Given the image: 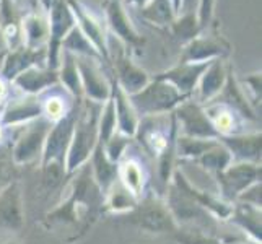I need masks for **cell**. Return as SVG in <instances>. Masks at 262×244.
Masks as SVG:
<instances>
[{
	"instance_id": "6da1fadb",
	"label": "cell",
	"mask_w": 262,
	"mask_h": 244,
	"mask_svg": "<svg viewBox=\"0 0 262 244\" xmlns=\"http://www.w3.org/2000/svg\"><path fill=\"white\" fill-rule=\"evenodd\" d=\"M69 192L62 202L44 218L48 230L57 227H74L75 234L70 242L80 239L90 231L101 212H104V195L95 183L92 168L86 163L74 174H70Z\"/></svg>"
},
{
	"instance_id": "7a4b0ae2",
	"label": "cell",
	"mask_w": 262,
	"mask_h": 244,
	"mask_svg": "<svg viewBox=\"0 0 262 244\" xmlns=\"http://www.w3.org/2000/svg\"><path fill=\"white\" fill-rule=\"evenodd\" d=\"M103 104L93 103L90 99H82L80 111L75 122L74 135L66 158V171L67 176L74 174L77 169L86 165L90 157L98 143V121L101 114Z\"/></svg>"
},
{
	"instance_id": "3957f363",
	"label": "cell",
	"mask_w": 262,
	"mask_h": 244,
	"mask_svg": "<svg viewBox=\"0 0 262 244\" xmlns=\"http://www.w3.org/2000/svg\"><path fill=\"white\" fill-rule=\"evenodd\" d=\"M127 96L139 117L173 113L181 103L189 99L181 95L171 83L158 78L150 80L148 85L143 86L140 92Z\"/></svg>"
},
{
	"instance_id": "277c9868",
	"label": "cell",
	"mask_w": 262,
	"mask_h": 244,
	"mask_svg": "<svg viewBox=\"0 0 262 244\" xmlns=\"http://www.w3.org/2000/svg\"><path fill=\"white\" fill-rule=\"evenodd\" d=\"M80 103L82 99H75L74 104H72L70 111L62 117L60 121L54 122L49 129V134L46 137V143H44L42 148V155L39 165H59L66 168V158H67V151L72 142V135H74L75 129V122L78 117L80 111Z\"/></svg>"
},
{
	"instance_id": "5b68a950",
	"label": "cell",
	"mask_w": 262,
	"mask_h": 244,
	"mask_svg": "<svg viewBox=\"0 0 262 244\" xmlns=\"http://www.w3.org/2000/svg\"><path fill=\"white\" fill-rule=\"evenodd\" d=\"M129 221L150 233H176L178 225L166 204L155 197H142L137 207L129 212Z\"/></svg>"
},
{
	"instance_id": "8992f818",
	"label": "cell",
	"mask_w": 262,
	"mask_h": 244,
	"mask_svg": "<svg viewBox=\"0 0 262 244\" xmlns=\"http://www.w3.org/2000/svg\"><path fill=\"white\" fill-rule=\"evenodd\" d=\"M215 176L220 189V198L233 204L243 191L260 181V166L257 163L233 161L227 169Z\"/></svg>"
},
{
	"instance_id": "52a82bcc",
	"label": "cell",
	"mask_w": 262,
	"mask_h": 244,
	"mask_svg": "<svg viewBox=\"0 0 262 244\" xmlns=\"http://www.w3.org/2000/svg\"><path fill=\"white\" fill-rule=\"evenodd\" d=\"M51 122L44 117H39L30 124H26L21 135L16 139L12 148V158L16 166L31 165L34 161H41L42 148L51 129Z\"/></svg>"
},
{
	"instance_id": "ba28073f",
	"label": "cell",
	"mask_w": 262,
	"mask_h": 244,
	"mask_svg": "<svg viewBox=\"0 0 262 244\" xmlns=\"http://www.w3.org/2000/svg\"><path fill=\"white\" fill-rule=\"evenodd\" d=\"M49 21V39H48V60L46 67L57 70L59 69V56H60V42L66 34L77 25L66 0H56L54 5L48 10Z\"/></svg>"
},
{
	"instance_id": "9c48e42d",
	"label": "cell",
	"mask_w": 262,
	"mask_h": 244,
	"mask_svg": "<svg viewBox=\"0 0 262 244\" xmlns=\"http://www.w3.org/2000/svg\"><path fill=\"white\" fill-rule=\"evenodd\" d=\"M178 130H181V135L192 139H204V140H216L219 134L213 129L210 119L207 117L205 109L202 104H199L195 99L189 98L181 103L173 111Z\"/></svg>"
},
{
	"instance_id": "30bf717a",
	"label": "cell",
	"mask_w": 262,
	"mask_h": 244,
	"mask_svg": "<svg viewBox=\"0 0 262 244\" xmlns=\"http://www.w3.org/2000/svg\"><path fill=\"white\" fill-rule=\"evenodd\" d=\"M77 69L82 81L83 98L93 103L104 104L111 98V78H107L101 67V60L75 56Z\"/></svg>"
},
{
	"instance_id": "8fae6325",
	"label": "cell",
	"mask_w": 262,
	"mask_h": 244,
	"mask_svg": "<svg viewBox=\"0 0 262 244\" xmlns=\"http://www.w3.org/2000/svg\"><path fill=\"white\" fill-rule=\"evenodd\" d=\"M231 52V44L219 33L199 34L184 44L179 62H210L215 59H227Z\"/></svg>"
},
{
	"instance_id": "7c38bea8",
	"label": "cell",
	"mask_w": 262,
	"mask_h": 244,
	"mask_svg": "<svg viewBox=\"0 0 262 244\" xmlns=\"http://www.w3.org/2000/svg\"><path fill=\"white\" fill-rule=\"evenodd\" d=\"M166 207L178 227L186 223H195L199 227L209 228L213 225V218L209 212L197 205L191 197L178 191L171 183L166 187Z\"/></svg>"
},
{
	"instance_id": "4fadbf2b",
	"label": "cell",
	"mask_w": 262,
	"mask_h": 244,
	"mask_svg": "<svg viewBox=\"0 0 262 244\" xmlns=\"http://www.w3.org/2000/svg\"><path fill=\"white\" fill-rule=\"evenodd\" d=\"M103 7H104L106 23L113 31V34H116V38L124 46L132 49H142L143 44H145V39L135 30L130 16L127 10H125L124 0H106Z\"/></svg>"
},
{
	"instance_id": "5bb4252c",
	"label": "cell",
	"mask_w": 262,
	"mask_h": 244,
	"mask_svg": "<svg viewBox=\"0 0 262 244\" xmlns=\"http://www.w3.org/2000/svg\"><path fill=\"white\" fill-rule=\"evenodd\" d=\"M25 227L23 192L18 181L0 191V233H18Z\"/></svg>"
},
{
	"instance_id": "9a60e30c",
	"label": "cell",
	"mask_w": 262,
	"mask_h": 244,
	"mask_svg": "<svg viewBox=\"0 0 262 244\" xmlns=\"http://www.w3.org/2000/svg\"><path fill=\"white\" fill-rule=\"evenodd\" d=\"M171 184H173L178 191L186 194L187 197H191L197 205H201L204 210H207L212 216H215V218H219V220H228L230 218L231 210H233V204L225 202L223 198L215 197L210 192L202 191V189H197L191 181L186 178V174L181 169L173 171Z\"/></svg>"
},
{
	"instance_id": "2e32d148",
	"label": "cell",
	"mask_w": 262,
	"mask_h": 244,
	"mask_svg": "<svg viewBox=\"0 0 262 244\" xmlns=\"http://www.w3.org/2000/svg\"><path fill=\"white\" fill-rule=\"evenodd\" d=\"M110 62L113 64V78L119 88L125 95H134L140 92L143 86L148 85L151 80L142 67H139L135 62L125 54L124 48H119L116 56H110Z\"/></svg>"
},
{
	"instance_id": "e0dca14e",
	"label": "cell",
	"mask_w": 262,
	"mask_h": 244,
	"mask_svg": "<svg viewBox=\"0 0 262 244\" xmlns=\"http://www.w3.org/2000/svg\"><path fill=\"white\" fill-rule=\"evenodd\" d=\"M66 2L72 10V15L75 18L78 30L90 39V42H92L95 49L99 52V56L103 57V60L110 64V41H107L104 25L99 20H96V18L88 12V8L83 4H80L78 0H66Z\"/></svg>"
},
{
	"instance_id": "ac0fdd59",
	"label": "cell",
	"mask_w": 262,
	"mask_h": 244,
	"mask_svg": "<svg viewBox=\"0 0 262 244\" xmlns=\"http://www.w3.org/2000/svg\"><path fill=\"white\" fill-rule=\"evenodd\" d=\"M48 60V48H28V46H20L16 49L7 51L4 57L2 70H0V77L7 80L8 83H12V80L20 75L23 70L30 67H44Z\"/></svg>"
},
{
	"instance_id": "d6986e66",
	"label": "cell",
	"mask_w": 262,
	"mask_h": 244,
	"mask_svg": "<svg viewBox=\"0 0 262 244\" xmlns=\"http://www.w3.org/2000/svg\"><path fill=\"white\" fill-rule=\"evenodd\" d=\"M210 62H186V64L178 62V65L161 72V74L155 75V78L168 81L181 95H184L186 98H192L199 80H201Z\"/></svg>"
},
{
	"instance_id": "ffe728a7",
	"label": "cell",
	"mask_w": 262,
	"mask_h": 244,
	"mask_svg": "<svg viewBox=\"0 0 262 244\" xmlns=\"http://www.w3.org/2000/svg\"><path fill=\"white\" fill-rule=\"evenodd\" d=\"M212 101L222 103L225 106L231 107V109L245 121H257L259 119L254 107H252V104L248 101L245 88H243V85L239 83V80L234 77V70L231 65H228L227 81H225L222 92L216 95Z\"/></svg>"
},
{
	"instance_id": "44dd1931",
	"label": "cell",
	"mask_w": 262,
	"mask_h": 244,
	"mask_svg": "<svg viewBox=\"0 0 262 244\" xmlns=\"http://www.w3.org/2000/svg\"><path fill=\"white\" fill-rule=\"evenodd\" d=\"M21 95L28 96H39L46 93L48 90L59 86V74L57 70L44 67H30L23 70L20 75H16L12 83Z\"/></svg>"
},
{
	"instance_id": "7402d4cb",
	"label": "cell",
	"mask_w": 262,
	"mask_h": 244,
	"mask_svg": "<svg viewBox=\"0 0 262 244\" xmlns=\"http://www.w3.org/2000/svg\"><path fill=\"white\" fill-rule=\"evenodd\" d=\"M42 117L41 99L39 96H28L23 95L21 98L10 99L7 103L5 109L0 114V124L5 129L18 127V125H26L36 119Z\"/></svg>"
},
{
	"instance_id": "603a6c76",
	"label": "cell",
	"mask_w": 262,
	"mask_h": 244,
	"mask_svg": "<svg viewBox=\"0 0 262 244\" xmlns=\"http://www.w3.org/2000/svg\"><path fill=\"white\" fill-rule=\"evenodd\" d=\"M260 132L254 134H234V135H225V137H219L222 145L231 153L233 161H246V163H257L260 161V148H262V140H260Z\"/></svg>"
},
{
	"instance_id": "cb8c5ba5",
	"label": "cell",
	"mask_w": 262,
	"mask_h": 244,
	"mask_svg": "<svg viewBox=\"0 0 262 244\" xmlns=\"http://www.w3.org/2000/svg\"><path fill=\"white\" fill-rule=\"evenodd\" d=\"M117 181L137 201L145 197V184H147L145 168H143L140 158L129 155V151H125V155L117 163Z\"/></svg>"
},
{
	"instance_id": "d4e9b609",
	"label": "cell",
	"mask_w": 262,
	"mask_h": 244,
	"mask_svg": "<svg viewBox=\"0 0 262 244\" xmlns=\"http://www.w3.org/2000/svg\"><path fill=\"white\" fill-rule=\"evenodd\" d=\"M111 98L116 111V132L134 139L140 117L135 113L129 96L119 88V85L116 83V80L113 77H111Z\"/></svg>"
},
{
	"instance_id": "484cf974",
	"label": "cell",
	"mask_w": 262,
	"mask_h": 244,
	"mask_svg": "<svg viewBox=\"0 0 262 244\" xmlns=\"http://www.w3.org/2000/svg\"><path fill=\"white\" fill-rule=\"evenodd\" d=\"M227 74H228V65L225 64V59L212 60L195 86L197 90L195 101L202 106L210 103L222 92L225 81H227Z\"/></svg>"
},
{
	"instance_id": "4316f807",
	"label": "cell",
	"mask_w": 262,
	"mask_h": 244,
	"mask_svg": "<svg viewBox=\"0 0 262 244\" xmlns=\"http://www.w3.org/2000/svg\"><path fill=\"white\" fill-rule=\"evenodd\" d=\"M16 0H0V33L8 51L23 46L21 18L15 5Z\"/></svg>"
},
{
	"instance_id": "83f0119b",
	"label": "cell",
	"mask_w": 262,
	"mask_h": 244,
	"mask_svg": "<svg viewBox=\"0 0 262 244\" xmlns=\"http://www.w3.org/2000/svg\"><path fill=\"white\" fill-rule=\"evenodd\" d=\"M21 34L23 44L28 48H42L49 39V21L48 15L41 8L30 10L21 18Z\"/></svg>"
},
{
	"instance_id": "f1b7e54d",
	"label": "cell",
	"mask_w": 262,
	"mask_h": 244,
	"mask_svg": "<svg viewBox=\"0 0 262 244\" xmlns=\"http://www.w3.org/2000/svg\"><path fill=\"white\" fill-rule=\"evenodd\" d=\"M204 109H205L207 117L210 119L213 129L219 134V137L243 134V121L245 119H241L231 107L225 106L222 103H216V101H210L204 104Z\"/></svg>"
},
{
	"instance_id": "f546056e",
	"label": "cell",
	"mask_w": 262,
	"mask_h": 244,
	"mask_svg": "<svg viewBox=\"0 0 262 244\" xmlns=\"http://www.w3.org/2000/svg\"><path fill=\"white\" fill-rule=\"evenodd\" d=\"M88 165L92 168V174L98 187L101 189L103 195L110 191V187L117 181V163L107 160L104 147L101 143H96V147L88 160Z\"/></svg>"
},
{
	"instance_id": "4dcf8cb0",
	"label": "cell",
	"mask_w": 262,
	"mask_h": 244,
	"mask_svg": "<svg viewBox=\"0 0 262 244\" xmlns=\"http://www.w3.org/2000/svg\"><path fill=\"white\" fill-rule=\"evenodd\" d=\"M57 74H59V83L74 96V99H83L82 81H80V74L74 54H70L69 51H60Z\"/></svg>"
},
{
	"instance_id": "1f68e13d",
	"label": "cell",
	"mask_w": 262,
	"mask_h": 244,
	"mask_svg": "<svg viewBox=\"0 0 262 244\" xmlns=\"http://www.w3.org/2000/svg\"><path fill=\"white\" fill-rule=\"evenodd\" d=\"M228 220L246 231L252 241L260 242V209L248 204L233 202V210Z\"/></svg>"
},
{
	"instance_id": "d6a6232c",
	"label": "cell",
	"mask_w": 262,
	"mask_h": 244,
	"mask_svg": "<svg viewBox=\"0 0 262 244\" xmlns=\"http://www.w3.org/2000/svg\"><path fill=\"white\" fill-rule=\"evenodd\" d=\"M140 16L157 26H169L176 18L173 0H148L140 7Z\"/></svg>"
},
{
	"instance_id": "836d02e7",
	"label": "cell",
	"mask_w": 262,
	"mask_h": 244,
	"mask_svg": "<svg viewBox=\"0 0 262 244\" xmlns=\"http://www.w3.org/2000/svg\"><path fill=\"white\" fill-rule=\"evenodd\" d=\"M139 201L135 198L119 181L110 187V191L104 194V210L113 213H125L132 212L137 207Z\"/></svg>"
},
{
	"instance_id": "e575fe53",
	"label": "cell",
	"mask_w": 262,
	"mask_h": 244,
	"mask_svg": "<svg viewBox=\"0 0 262 244\" xmlns=\"http://www.w3.org/2000/svg\"><path fill=\"white\" fill-rule=\"evenodd\" d=\"M60 51H69L70 54H74V56L92 57V59H98L103 62V57L99 56V52L95 49V46L90 42L86 36L78 30L77 25L66 34V38L62 39Z\"/></svg>"
},
{
	"instance_id": "d590c367",
	"label": "cell",
	"mask_w": 262,
	"mask_h": 244,
	"mask_svg": "<svg viewBox=\"0 0 262 244\" xmlns=\"http://www.w3.org/2000/svg\"><path fill=\"white\" fill-rule=\"evenodd\" d=\"M39 99H41L42 117L48 119L51 124L60 121L62 117L70 111L72 104H74V103L67 101V98L62 93L54 92V88L48 90L46 93L39 95Z\"/></svg>"
},
{
	"instance_id": "8d00e7d4",
	"label": "cell",
	"mask_w": 262,
	"mask_h": 244,
	"mask_svg": "<svg viewBox=\"0 0 262 244\" xmlns=\"http://www.w3.org/2000/svg\"><path fill=\"white\" fill-rule=\"evenodd\" d=\"M195 163L199 166H202L204 169L210 171V173L219 174L231 165L233 158H231V153L216 140L204 155H201L195 160Z\"/></svg>"
},
{
	"instance_id": "74e56055",
	"label": "cell",
	"mask_w": 262,
	"mask_h": 244,
	"mask_svg": "<svg viewBox=\"0 0 262 244\" xmlns=\"http://www.w3.org/2000/svg\"><path fill=\"white\" fill-rule=\"evenodd\" d=\"M216 140H204V139H192L186 135L178 134L176 137V157L183 160H197L201 155L209 150Z\"/></svg>"
},
{
	"instance_id": "f35d334b",
	"label": "cell",
	"mask_w": 262,
	"mask_h": 244,
	"mask_svg": "<svg viewBox=\"0 0 262 244\" xmlns=\"http://www.w3.org/2000/svg\"><path fill=\"white\" fill-rule=\"evenodd\" d=\"M169 28L181 42H184V44L189 42L191 39H194L195 36L201 34V28H199V20H197V12L176 15L173 23L169 25Z\"/></svg>"
},
{
	"instance_id": "ab89813d",
	"label": "cell",
	"mask_w": 262,
	"mask_h": 244,
	"mask_svg": "<svg viewBox=\"0 0 262 244\" xmlns=\"http://www.w3.org/2000/svg\"><path fill=\"white\" fill-rule=\"evenodd\" d=\"M114 134H116V111H114L113 98H110L103 104L101 114H99V121H98V142L104 147L106 142L110 140Z\"/></svg>"
},
{
	"instance_id": "60d3db41",
	"label": "cell",
	"mask_w": 262,
	"mask_h": 244,
	"mask_svg": "<svg viewBox=\"0 0 262 244\" xmlns=\"http://www.w3.org/2000/svg\"><path fill=\"white\" fill-rule=\"evenodd\" d=\"M130 140H132L130 137H125V135L116 132L104 145V153L107 160L113 163H119V160L125 155V151H127Z\"/></svg>"
},
{
	"instance_id": "b9f144b4",
	"label": "cell",
	"mask_w": 262,
	"mask_h": 244,
	"mask_svg": "<svg viewBox=\"0 0 262 244\" xmlns=\"http://www.w3.org/2000/svg\"><path fill=\"white\" fill-rule=\"evenodd\" d=\"M13 166H16L12 158V148L0 143V189L13 183Z\"/></svg>"
},
{
	"instance_id": "7bdbcfd3",
	"label": "cell",
	"mask_w": 262,
	"mask_h": 244,
	"mask_svg": "<svg viewBox=\"0 0 262 244\" xmlns=\"http://www.w3.org/2000/svg\"><path fill=\"white\" fill-rule=\"evenodd\" d=\"M176 239L179 244H223L222 239L209 236V234H204L201 231H176Z\"/></svg>"
},
{
	"instance_id": "ee69618b",
	"label": "cell",
	"mask_w": 262,
	"mask_h": 244,
	"mask_svg": "<svg viewBox=\"0 0 262 244\" xmlns=\"http://www.w3.org/2000/svg\"><path fill=\"white\" fill-rule=\"evenodd\" d=\"M213 7H215V0H199L197 20H199V28H201V33H204L207 28H209V25L212 23Z\"/></svg>"
},
{
	"instance_id": "f6af8a7d",
	"label": "cell",
	"mask_w": 262,
	"mask_h": 244,
	"mask_svg": "<svg viewBox=\"0 0 262 244\" xmlns=\"http://www.w3.org/2000/svg\"><path fill=\"white\" fill-rule=\"evenodd\" d=\"M236 202L248 204V205L256 207V209H260V181H259V183H254L252 186H249L246 191H243L238 195Z\"/></svg>"
},
{
	"instance_id": "bcb514c9",
	"label": "cell",
	"mask_w": 262,
	"mask_h": 244,
	"mask_svg": "<svg viewBox=\"0 0 262 244\" xmlns=\"http://www.w3.org/2000/svg\"><path fill=\"white\" fill-rule=\"evenodd\" d=\"M239 83L246 85L249 88V92L252 93V98H254V103H260V72L243 77Z\"/></svg>"
},
{
	"instance_id": "7dc6e473",
	"label": "cell",
	"mask_w": 262,
	"mask_h": 244,
	"mask_svg": "<svg viewBox=\"0 0 262 244\" xmlns=\"http://www.w3.org/2000/svg\"><path fill=\"white\" fill-rule=\"evenodd\" d=\"M197 5H199V0H181L178 15L189 13V12H197Z\"/></svg>"
},
{
	"instance_id": "c3c4849f",
	"label": "cell",
	"mask_w": 262,
	"mask_h": 244,
	"mask_svg": "<svg viewBox=\"0 0 262 244\" xmlns=\"http://www.w3.org/2000/svg\"><path fill=\"white\" fill-rule=\"evenodd\" d=\"M8 85H10V83L0 77V104L5 103V99L8 96Z\"/></svg>"
},
{
	"instance_id": "681fc988",
	"label": "cell",
	"mask_w": 262,
	"mask_h": 244,
	"mask_svg": "<svg viewBox=\"0 0 262 244\" xmlns=\"http://www.w3.org/2000/svg\"><path fill=\"white\" fill-rule=\"evenodd\" d=\"M38 2H39L41 10H42L44 13H48V10L54 5V2H56V0H38Z\"/></svg>"
},
{
	"instance_id": "f907efd6",
	"label": "cell",
	"mask_w": 262,
	"mask_h": 244,
	"mask_svg": "<svg viewBox=\"0 0 262 244\" xmlns=\"http://www.w3.org/2000/svg\"><path fill=\"white\" fill-rule=\"evenodd\" d=\"M129 2H130V4H134V5H137V7L140 8V7L145 5V4L148 2V0H129Z\"/></svg>"
},
{
	"instance_id": "816d5d0a",
	"label": "cell",
	"mask_w": 262,
	"mask_h": 244,
	"mask_svg": "<svg viewBox=\"0 0 262 244\" xmlns=\"http://www.w3.org/2000/svg\"><path fill=\"white\" fill-rule=\"evenodd\" d=\"M4 134H5V127L0 124V143H4Z\"/></svg>"
},
{
	"instance_id": "f5cc1de1",
	"label": "cell",
	"mask_w": 262,
	"mask_h": 244,
	"mask_svg": "<svg viewBox=\"0 0 262 244\" xmlns=\"http://www.w3.org/2000/svg\"><path fill=\"white\" fill-rule=\"evenodd\" d=\"M4 244H18V242H15V241H8V242H4Z\"/></svg>"
},
{
	"instance_id": "db71d44e",
	"label": "cell",
	"mask_w": 262,
	"mask_h": 244,
	"mask_svg": "<svg viewBox=\"0 0 262 244\" xmlns=\"http://www.w3.org/2000/svg\"><path fill=\"white\" fill-rule=\"evenodd\" d=\"M248 244H259L257 241H251V242H248Z\"/></svg>"
}]
</instances>
